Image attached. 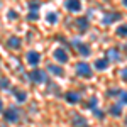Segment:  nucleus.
Instances as JSON below:
<instances>
[{
	"label": "nucleus",
	"mask_w": 127,
	"mask_h": 127,
	"mask_svg": "<svg viewBox=\"0 0 127 127\" xmlns=\"http://www.w3.org/2000/svg\"><path fill=\"white\" fill-rule=\"evenodd\" d=\"M3 117H5V122H10V124H17L20 120V110L17 107H10L3 112Z\"/></svg>",
	"instance_id": "nucleus-1"
},
{
	"label": "nucleus",
	"mask_w": 127,
	"mask_h": 127,
	"mask_svg": "<svg viewBox=\"0 0 127 127\" xmlns=\"http://www.w3.org/2000/svg\"><path fill=\"white\" fill-rule=\"evenodd\" d=\"M76 75L81 76V78H90L92 76V68H90V64L85 63V61H81L76 64Z\"/></svg>",
	"instance_id": "nucleus-2"
},
{
	"label": "nucleus",
	"mask_w": 127,
	"mask_h": 127,
	"mask_svg": "<svg viewBox=\"0 0 127 127\" xmlns=\"http://www.w3.org/2000/svg\"><path fill=\"white\" fill-rule=\"evenodd\" d=\"M29 78L31 81H34V83H44V81H48V78H46V73L42 71V69H32L29 73Z\"/></svg>",
	"instance_id": "nucleus-3"
},
{
	"label": "nucleus",
	"mask_w": 127,
	"mask_h": 127,
	"mask_svg": "<svg viewBox=\"0 0 127 127\" xmlns=\"http://www.w3.org/2000/svg\"><path fill=\"white\" fill-rule=\"evenodd\" d=\"M53 56H54V59H56V61H59L61 64L68 63V59H69L66 49H63V48H56L54 51H53Z\"/></svg>",
	"instance_id": "nucleus-4"
},
{
	"label": "nucleus",
	"mask_w": 127,
	"mask_h": 127,
	"mask_svg": "<svg viewBox=\"0 0 127 127\" xmlns=\"http://www.w3.org/2000/svg\"><path fill=\"white\" fill-rule=\"evenodd\" d=\"M26 59H27V63H29L31 66H37L41 63V54L37 51H29V53L26 54Z\"/></svg>",
	"instance_id": "nucleus-5"
},
{
	"label": "nucleus",
	"mask_w": 127,
	"mask_h": 127,
	"mask_svg": "<svg viewBox=\"0 0 127 127\" xmlns=\"http://www.w3.org/2000/svg\"><path fill=\"white\" fill-rule=\"evenodd\" d=\"M64 9L69 12H80L81 10V2L80 0H66L64 2Z\"/></svg>",
	"instance_id": "nucleus-6"
},
{
	"label": "nucleus",
	"mask_w": 127,
	"mask_h": 127,
	"mask_svg": "<svg viewBox=\"0 0 127 127\" xmlns=\"http://www.w3.org/2000/svg\"><path fill=\"white\" fill-rule=\"evenodd\" d=\"M64 100L68 103H71V105H75V103H78L80 100H81V95L76 93V92H66L64 93Z\"/></svg>",
	"instance_id": "nucleus-7"
},
{
	"label": "nucleus",
	"mask_w": 127,
	"mask_h": 127,
	"mask_svg": "<svg viewBox=\"0 0 127 127\" xmlns=\"http://www.w3.org/2000/svg\"><path fill=\"white\" fill-rule=\"evenodd\" d=\"M75 46H76V51H78L81 56H90L92 54V49H90V46L88 44H83V42H75Z\"/></svg>",
	"instance_id": "nucleus-8"
},
{
	"label": "nucleus",
	"mask_w": 127,
	"mask_h": 127,
	"mask_svg": "<svg viewBox=\"0 0 127 127\" xmlns=\"http://www.w3.org/2000/svg\"><path fill=\"white\" fill-rule=\"evenodd\" d=\"M88 27H90L88 17H80V19H76V29H78L80 32H85Z\"/></svg>",
	"instance_id": "nucleus-9"
},
{
	"label": "nucleus",
	"mask_w": 127,
	"mask_h": 127,
	"mask_svg": "<svg viewBox=\"0 0 127 127\" xmlns=\"http://www.w3.org/2000/svg\"><path fill=\"white\" fill-rule=\"evenodd\" d=\"M120 19V14H117V12H108L107 15L102 19V22L105 24V26H108V24H112V22H115V20Z\"/></svg>",
	"instance_id": "nucleus-10"
},
{
	"label": "nucleus",
	"mask_w": 127,
	"mask_h": 127,
	"mask_svg": "<svg viewBox=\"0 0 127 127\" xmlns=\"http://www.w3.org/2000/svg\"><path fill=\"white\" fill-rule=\"evenodd\" d=\"M12 92L15 93V100H17L19 103H24V102L27 100V92H24V90H17V88H12Z\"/></svg>",
	"instance_id": "nucleus-11"
},
{
	"label": "nucleus",
	"mask_w": 127,
	"mask_h": 127,
	"mask_svg": "<svg viewBox=\"0 0 127 127\" xmlns=\"http://www.w3.org/2000/svg\"><path fill=\"white\" fill-rule=\"evenodd\" d=\"M108 63H110V59H108V58L97 59V61H95V69H98V71H103V69L108 68Z\"/></svg>",
	"instance_id": "nucleus-12"
},
{
	"label": "nucleus",
	"mask_w": 127,
	"mask_h": 127,
	"mask_svg": "<svg viewBox=\"0 0 127 127\" xmlns=\"http://www.w3.org/2000/svg\"><path fill=\"white\" fill-rule=\"evenodd\" d=\"M7 46H9L10 49H19L20 48V39L17 36H12V37H9V41H7Z\"/></svg>",
	"instance_id": "nucleus-13"
},
{
	"label": "nucleus",
	"mask_w": 127,
	"mask_h": 127,
	"mask_svg": "<svg viewBox=\"0 0 127 127\" xmlns=\"http://www.w3.org/2000/svg\"><path fill=\"white\" fill-rule=\"evenodd\" d=\"M108 114L114 115V117H120L122 115V107L120 105H112V107L108 108Z\"/></svg>",
	"instance_id": "nucleus-14"
},
{
	"label": "nucleus",
	"mask_w": 127,
	"mask_h": 127,
	"mask_svg": "<svg viewBox=\"0 0 127 127\" xmlns=\"http://www.w3.org/2000/svg\"><path fill=\"white\" fill-rule=\"evenodd\" d=\"M48 71H49V73H53V75H56V76H63V69L59 68L58 64H49Z\"/></svg>",
	"instance_id": "nucleus-15"
},
{
	"label": "nucleus",
	"mask_w": 127,
	"mask_h": 127,
	"mask_svg": "<svg viewBox=\"0 0 127 127\" xmlns=\"http://www.w3.org/2000/svg\"><path fill=\"white\" fill-rule=\"evenodd\" d=\"M73 127H88V124L83 117H75L73 119Z\"/></svg>",
	"instance_id": "nucleus-16"
},
{
	"label": "nucleus",
	"mask_w": 127,
	"mask_h": 127,
	"mask_svg": "<svg viewBox=\"0 0 127 127\" xmlns=\"http://www.w3.org/2000/svg\"><path fill=\"white\" fill-rule=\"evenodd\" d=\"M27 7L31 9V12H37L39 7H41V2L39 0H31L29 3H27Z\"/></svg>",
	"instance_id": "nucleus-17"
},
{
	"label": "nucleus",
	"mask_w": 127,
	"mask_h": 127,
	"mask_svg": "<svg viewBox=\"0 0 127 127\" xmlns=\"http://www.w3.org/2000/svg\"><path fill=\"white\" fill-rule=\"evenodd\" d=\"M46 19H48L49 24H53V26H54V24H58V14H56V12H49Z\"/></svg>",
	"instance_id": "nucleus-18"
},
{
	"label": "nucleus",
	"mask_w": 127,
	"mask_h": 127,
	"mask_svg": "<svg viewBox=\"0 0 127 127\" xmlns=\"http://www.w3.org/2000/svg\"><path fill=\"white\" fill-rule=\"evenodd\" d=\"M117 36L119 37H122V39H126V36H127V29H126V26L122 24L120 27H117Z\"/></svg>",
	"instance_id": "nucleus-19"
},
{
	"label": "nucleus",
	"mask_w": 127,
	"mask_h": 127,
	"mask_svg": "<svg viewBox=\"0 0 127 127\" xmlns=\"http://www.w3.org/2000/svg\"><path fill=\"white\" fill-rule=\"evenodd\" d=\"M97 105H98V98L97 97H92L90 98V102H88V108L92 110V108H97Z\"/></svg>",
	"instance_id": "nucleus-20"
},
{
	"label": "nucleus",
	"mask_w": 127,
	"mask_h": 127,
	"mask_svg": "<svg viewBox=\"0 0 127 127\" xmlns=\"http://www.w3.org/2000/svg\"><path fill=\"white\" fill-rule=\"evenodd\" d=\"M7 17H9V20H15V19H19V14L15 10H9L7 12Z\"/></svg>",
	"instance_id": "nucleus-21"
},
{
	"label": "nucleus",
	"mask_w": 127,
	"mask_h": 127,
	"mask_svg": "<svg viewBox=\"0 0 127 127\" xmlns=\"http://www.w3.org/2000/svg\"><path fill=\"white\" fill-rule=\"evenodd\" d=\"M9 87H10L9 80H7V78H0V88H2V90H7Z\"/></svg>",
	"instance_id": "nucleus-22"
},
{
	"label": "nucleus",
	"mask_w": 127,
	"mask_h": 127,
	"mask_svg": "<svg viewBox=\"0 0 127 127\" xmlns=\"http://www.w3.org/2000/svg\"><path fill=\"white\" fill-rule=\"evenodd\" d=\"M27 19H29V20H37V19H39V14H37V12H29Z\"/></svg>",
	"instance_id": "nucleus-23"
},
{
	"label": "nucleus",
	"mask_w": 127,
	"mask_h": 127,
	"mask_svg": "<svg viewBox=\"0 0 127 127\" xmlns=\"http://www.w3.org/2000/svg\"><path fill=\"white\" fill-rule=\"evenodd\" d=\"M117 53H119L117 49H110L107 54H110V58H114V59H119V54H117Z\"/></svg>",
	"instance_id": "nucleus-24"
},
{
	"label": "nucleus",
	"mask_w": 127,
	"mask_h": 127,
	"mask_svg": "<svg viewBox=\"0 0 127 127\" xmlns=\"http://www.w3.org/2000/svg\"><path fill=\"white\" fill-rule=\"evenodd\" d=\"M92 112L95 114V117H98V119H103V112H100L98 108H92Z\"/></svg>",
	"instance_id": "nucleus-25"
},
{
	"label": "nucleus",
	"mask_w": 127,
	"mask_h": 127,
	"mask_svg": "<svg viewBox=\"0 0 127 127\" xmlns=\"http://www.w3.org/2000/svg\"><path fill=\"white\" fill-rule=\"evenodd\" d=\"M126 78H127V71L122 69V81H126Z\"/></svg>",
	"instance_id": "nucleus-26"
},
{
	"label": "nucleus",
	"mask_w": 127,
	"mask_h": 127,
	"mask_svg": "<svg viewBox=\"0 0 127 127\" xmlns=\"http://www.w3.org/2000/svg\"><path fill=\"white\" fill-rule=\"evenodd\" d=\"M2 107H3V103H2V100H0V112H2Z\"/></svg>",
	"instance_id": "nucleus-27"
}]
</instances>
